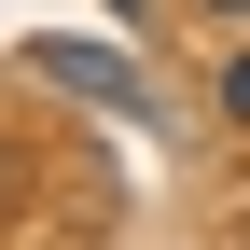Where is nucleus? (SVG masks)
I'll use <instances>...</instances> for the list:
<instances>
[{
    "label": "nucleus",
    "instance_id": "4",
    "mask_svg": "<svg viewBox=\"0 0 250 250\" xmlns=\"http://www.w3.org/2000/svg\"><path fill=\"white\" fill-rule=\"evenodd\" d=\"M208 14H223V28H236V14H250V0H208Z\"/></svg>",
    "mask_w": 250,
    "mask_h": 250
},
{
    "label": "nucleus",
    "instance_id": "1",
    "mask_svg": "<svg viewBox=\"0 0 250 250\" xmlns=\"http://www.w3.org/2000/svg\"><path fill=\"white\" fill-rule=\"evenodd\" d=\"M28 56H42L70 98H125V56H98V42H28Z\"/></svg>",
    "mask_w": 250,
    "mask_h": 250
},
{
    "label": "nucleus",
    "instance_id": "2",
    "mask_svg": "<svg viewBox=\"0 0 250 250\" xmlns=\"http://www.w3.org/2000/svg\"><path fill=\"white\" fill-rule=\"evenodd\" d=\"M223 111H236V125H250V42H236V56H223Z\"/></svg>",
    "mask_w": 250,
    "mask_h": 250
},
{
    "label": "nucleus",
    "instance_id": "3",
    "mask_svg": "<svg viewBox=\"0 0 250 250\" xmlns=\"http://www.w3.org/2000/svg\"><path fill=\"white\" fill-rule=\"evenodd\" d=\"M14 195H28V153H14V139H0V208H14Z\"/></svg>",
    "mask_w": 250,
    "mask_h": 250
}]
</instances>
